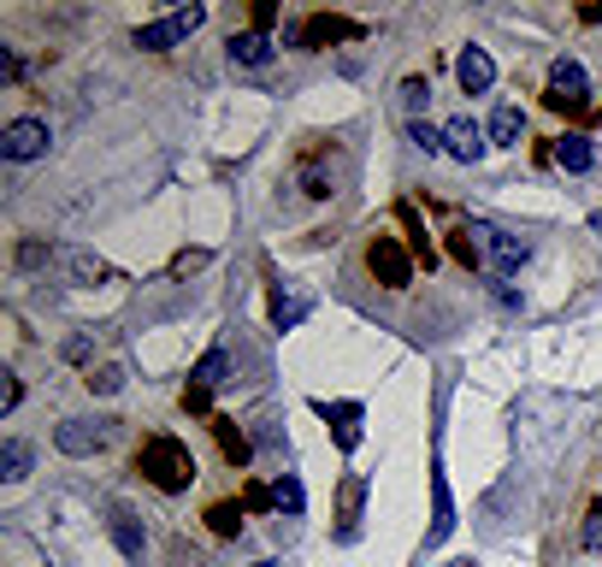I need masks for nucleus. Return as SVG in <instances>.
<instances>
[{
    "mask_svg": "<svg viewBox=\"0 0 602 567\" xmlns=\"http://www.w3.org/2000/svg\"><path fill=\"white\" fill-rule=\"evenodd\" d=\"M455 255H461L467 267H484V272H496V279H514V272H520L526 260H532V243L508 237L503 225L473 220L467 231H455Z\"/></svg>",
    "mask_w": 602,
    "mask_h": 567,
    "instance_id": "nucleus-1",
    "label": "nucleus"
},
{
    "mask_svg": "<svg viewBox=\"0 0 602 567\" xmlns=\"http://www.w3.org/2000/svg\"><path fill=\"white\" fill-rule=\"evenodd\" d=\"M137 473L149 479L154 491H166V497H178V491L196 485V456H189L184 438H149L137 449Z\"/></svg>",
    "mask_w": 602,
    "mask_h": 567,
    "instance_id": "nucleus-2",
    "label": "nucleus"
},
{
    "mask_svg": "<svg viewBox=\"0 0 602 567\" xmlns=\"http://www.w3.org/2000/svg\"><path fill=\"white\" fill-rule=\"evenodd\" d=\"M208 24V7H178V12H166V19H154V24H137V48H149V54H166V48H178V42H189Z\"/></svg>",
    "mask_w": 602,
    "mask_h": 567,
    "instance_id": "nucleus-3",
    "label": "nucleus"
},
{
    "mask_svg": "<svg viewBox=\"0 0 602 567\" xmlns=\"http://www.w3.org/2000/svg\"><path fill=\"white\" fill-rule=\"evenodd\" d=\"M48 125L42 119H12L7 130H0V160H12V166H31V160L48 154Z\"/></svg>",
    "mask_w": 602,
    "mask_h": 567,
    "instance_id": "nucleus-4",
    "label": "nucleus"
},
{
    "mask_svg": "<svg viewBox=\"0 0 602 567\" xmlns=\"http://www.w3.org/2000/svg\"><path fill=\"white\" fill-rule=\"evenodd\" d=\"M585 101H591V78H585V66L573 60V54H562V60L550 66V107L579 113Z\"/></svg>",
    "mask_w": 602,
    "mask_h": 567,
    "instance_id": "nucleus-5",
    "label": "nucleus"
},
{
    "mask_svg": "<svg viewBox=\"0 0 602 567\" xmlns=\"http://www.w3.org/2000/svg\"><path fill=\"white\" fill-rule=\"evenodd\" d=\"M107 438H113V420H60V426H54L60 456H101Z\"/></svg>",
    "mask_w": 602,
    "mask_h": 567,
    "instance_id": "nucleus-6",
    "label": "nucleus"
},
{
    "mask_svg": "<svg viewBox=\"0 0 602 567\" xmlns=\"http://www.w3.org/2000/svg\"><path fill=\"white\" fill-rule=\"evenodd\" d=\"M355 36H361L355 19H326V12H319V19H302V24H290V31H284L290 48H326V42H355Z\"/></svg>",
    "mask_w": 602,
    "mask_h": 567,
    "instance_id": "nucleus-7",
    "label": "nucleus"
},
{
    "mask_svg": "<svg viewBox=\"0 0 602 567\" xmlns=\"http://www.w3.org/2000/svg\"><path fill=\"white\" fill-rule=\"evenodd\" d=\"M225 373H231V361H225V349H208L201 355V367L189 373V390H184V409L189 414H208V402H213V390L225 385Z\"/></svg>",
    "mask_w": 602,
    "mask_h": 567,
    "instance_id": "nucleus-8",
    "label": "nucleus"
},
{
    "mask_svg": "<svg viewBox=\"0 0 602 567\" xmlns=\"http://www.w3.org/2000/svg\"><path fill=\"white\" fill-rule=\"evenodd\" d=\"M314 414L331 426L337 449H343V456H355V449H361V420H366L361 402H326V397H319V402H314Z\"/></svg>",
    "mask_w": 602,
    "mask_h": 567,
    "instance_id": "nucleus-9",
    "label": "nucleus"
},
{
    "mask_svg": "<svg viewBox=\"0 0 602 567\" xmlns=\"http://www.w3.org/2000/svg\"><path fill=\"white\" fill-rule=\"evenodd\" d=\"M361 508H366V479L349 473L337 485V544H355L361 538Z\"/></svg>",
    "mask_w": 602,
    "mask_h": 567,
    "instance_id": "nucleus-10",
    "label": "nucleus"
},
{
    "mask_svg": "<svg viewBox=\"0 0 602 567\" xmlns=\"http://www.w3.org/2000/svg\"><path fill=\"white\" fill-rule=\"evenodd\" d=\"M484 137H491L484 125H473V119H449V125H444V154L461 160V166H479L484 149H491Z\"/></svg>",
    "mask_w": 602,
    "mask_h": 567,
    "instance_id": "nucleus-11",
    "label": "nucleus"
},
{
    "mask_svg": "<svg viewBox=\"0 0 602 567\" xmlns=\"http://www.w3.org/2000/svg\"><path fill=\"white\" fill-rule=\"evenodd\" d=\"M366 267H373V279H385L390 290H402L408 279H414V267H408V255H402V243H396V237H373Z\"/></svg>",
    "mask_w": 602,
    "mask_h": 567,
    "instance_id": "nucleus-12",
    "label": "nucleus"
},
{
    "mask_svg": "<svg viewBox=\"0 0 602 567\" xmlns=\"http://www.w3.org/2000/svg\"><path fill=\"white\" fill-rule=\"evenodd\" d=\"M449 532H455V497H449L444 468H432V532H425V550L449 544Z\"/></svg>",
    "mask_w": 602,
    "mask_h": 567,
    "instance_id": "nucleus-13",
    "label": "nucleus"
},
{
    "mask_svg": "<svg viewBox=\"0 0 602 567\" xmlns=\"http://www.w3.org/2000/svg\"><path fill=\"white\" fill-rule=\"evenodd\" d=\"M455 83H461L467 95H484L496 83V60L484 48H461V60H455Z\"/></svg>",
    "mask_w": 602,
    "mask_h": 567,
    "instance_id": "nucleus-14",
    "label": "nucleus"
},
{
    "mask_svg": "<svg viewBox=\"0 0 602 567\" xmlns=\"http://www.w3.org/2000/svg\"><path fill=\"white\" fill-rule=\"evenodd\" d=\"M307 314H314V296H307V290H296V284H278V290H272V326H278V331L302 326Z\"/></svg>",
    "mask_w": 602,
    "mask_h": 567,
    "instance_id": "nucleus-15",
    "label": "nucleus"
},
{
    "mask_svg": "<svg viewBox=\"0 0 602 567\" xmlns=\"http://www.w3.org/2000/svg\"><path fill=\"white\" fill-rule=\"evenodd\" d=\"M231 48V66H248V71H260V66H272V36H260V31H243V36H231L225 42Z\"/></svg>",
    "mask_w": 602,
    "mask_h": 567,
    "instance_id": "nucleus-16",
    "label": "nucleus"
},
{
    "mask_svg": "<svg viewBox=\"0 0 602 567\" xmlns=\"http://www.w3.org/2000/svg\"><path fill=\"white\" fill-rule=\"evenodd\" d=\"M555 166H562V172H591L597 166L591 137H562V142H555Z\"/></svg>",
    "mask_w": 602,
    "mask_h": 567,
    "instance_id": "nucleus-17",
    "label": "nucleus"
},
{
    "mask_svg": "<svg viewBox=\"0 0 602 567\" xmlns=\"http://www.w3.org/2000/svg\"><path fill=\"white\" fill-rule=\"evenodd\" d=\"M60 260H66V279H71V284H95V279H113V267H107V260H95V255H83V249H66Z\"/></svg>",
    "mask_w": 602,
    "mask_h": 567,
    "instance_id": "nucleus-18",
    "label": "nucleus"
},
{
    "mask_svg": "<svg viewBox=\"0 0 602 567\" xmlns=\"http://www.w3.org/2000/svg\"><path fill=\"white\" fill-rule=\"evenodd\" d=\"M0 479H7V485L31 479V444H24V438H7V444H0Z\"/></svg>",
    "mask_w": 602,
    "mask_h": 567,
    "instance_id": "nucleus-19",
    "label": "nucleus"
},
{
    "mask_svg": "<svg viewBox=\"0 0 602 567\" xmlns=\"http://www.w3.org/2000/svg\"><path fill=\"white\" fill-rule=\"evenodd\" d=\"M520 130H526L520 107H496L491 113V142H496V149H520Z\"/></svg>",
    "mask_w": 602,
    "mask_h": 567,
    "instance_id": "nucleus-20",
    "label": "nucleus"
},
{
    "mask_svg": "<svg viewBox=\"0 0 602 567\" xmlns=\"http://www.w3.org/2000/svg\"><path fill=\"white\" fill-rule=\"evenodd\" d=\"M107 527H113V538H119V550H125V556L137 562V556H142V532H137V515L113 503V520H107Z\"/></svg>",
    "mask_w": 602,
    "mask_h": 567,
    "instance_id": "nucleus-21",
    "label": "nucleus"
},
{
    "mask_svg": "<svg viewBox=\"0 0 602 567\" xmlns=\"http://www.w3.org/2000/svg\"><path fill=\"white\" fill-rule=\"evenodd\" d=\"M302 479L296 473H278V485H272V508H278V515H302Z\"/></svg>",
    "mask_w": 602,
    "mask_h": 567,
    "instance_id": "nucleus-22",
    "label": "nucleus"
},
{
    "mask_svg": "<svg viewBox=\"0 0 602 567\" xmlns=\"http://www.w3.org/2000/svg\"><path fill=\"white\" fill-rule=\"evenodd\" d=\"M213 432H219V449H225V461H248V438L237 432V420H213Z\"/></svg>",
    "mask_w": 602,
    "mask_h": 567,
    "instance_id": "nucleus-23",
    "label": "nucleus"
},
{
    "mask_svg": "<svg viewBox=\"0 0 602 567\" xmlns=\"http://www.w3.org/2000/svg\"><path fill=\"white\" fill-rule=\"evenodd\" d=\"M408 142H414L420 154H444V130H432L425 119H408Z\"/></svg>",
    "mask_w": 602,
    "mask_h": 567,
    "instance_id": "nucleus-24",
    "label": "nucleus"
},
{
    "mask_svg": "<svg viewBox=\"0 0 602 567\" xmlns=\"http://www.w3.org/2000/svg\"><path fill=\"white\" fill-rule=\"evenodd\" d=\"M83 385H90L95 397H119V390H125V367H101V373L83 378Z\"/></svg>",
    "mask_w": 602,
    "mask_h": 567,
    "instance_id": "nucleus-25",
    "label": "nucleus"
},
{
    "mask_svg": "<svg viewBox=\"0 0 602 567\" xmlns=\"http://www.w3.org/2000/svg\"><path fill=\"white\" fill-rule=\"evenodd\" d=\"M585 550H597V556H602V503L585 515Z\"/></svg>",
    "mask_w": 602,
    "mask_h": 567,
    "instance_id": "nucleus-26",
    "label": "nucleus"
},
{
    "mask_svg": "<svg viewBox=\"0 0 602 567\" xmlns=\"http://www.w3.org/2000/svg\"><path fill=\"white\" fill-rule=\"evenodd\" d=\"M213 527L225 532V538H237L243 532V508H213Z\"/></svg>",
    "mask_w": 602,
    "mask_h": 567,
    "instance_id": "nucleus-27",
    "label": "nucleus"
},
{
    "mask_svg": "<svg viewBox=\"0 0 602 567\" xmlns=\"http://www.w3.org/2000/svg\"><path fill=\"white\" fill-rule=\"evenodd\" d=\"M425 95H432V90H425V83H420V78H408V83H402V101H408V113H414V119H420V107H425Z\"/></svg>",
    "mask_w": 602,
    "mask_h": 567,
    "instance_id": "nucleus-28",
    "label": "nucleus"
},
{
    "mask_svg": "<svg viewBox=\"0 0 602 567\" xmlns=\"http://www.w3.org/2000/svg\"><path fill=\"white\" fill-rule=\"evenodd\" d=\"M19 397H24V385L7 373V385H0V414H12V409H19Z\"/></svg>",
    "mask_w": 602,
    "mask_h": 567,
    "instance_id": "nucleus-29",
    "label": "nucleus"
},
{
    "mask_svg": "<svg viewBox=\"0 0 602 567\" xmlns=\"http://www.w3.org/2000/svg\"><path fill=\"white\" fill-rule=\"evenodd\" d=\"M0 78H7V83H19V78H24V60H19L12 48H0Z\"/></svg>",
    "mask_w": 602,
    "mask_h": 567,
    "instance_id": "nucleus-30",
    "label": "nucleus"
},
{
    "mask_svg": "<svg viewBox=\"0 0 602 567\" xmlns=\"http://www.w3.org/2000/svg\"><path fill=\"white\" fill-rule=\"evenodd\" d=\"M196 267H208V249H189V255H178V272H196Z\"/></svg>",
    "mask_w": 602,
    "mask_h": 567,
    "instance_id": "nucleus-31",
    "label": "nucleus"
},
{
    "mask_svg": "<svg viewBox=\"0 0 602 567\" xmlns=\"http://www.w3.org/2000/svg\"><path fill=\"white\" fill-rule=\"evenodd\" d=\"M591 225H597V231H602V208H597V213H591Z\"/></svg>",
    "mask_w": 602,
    "mask_h": 567,
    "instance_id": "nucleus-32",
    "label": "nucleus"
},
{
    "mask_svg": "<svg viewBox=\"0 0 602 567\" xmlns=\"http://www.w3.org/2000/svg\"><path fill=\"white\" fill-rule=\"evenodd\" d=\"M255 567H284V562H255Z\"/></svg>",
    "mask_w": 602,
    "mask_h": 567,
    "instance_id": "nucleus-33",
    "label": "nucleus"
},
{
    "mask_svg": "<svg viewBox=\"0 0 602 567\" xmlns=\"http://www.w3.org/2000/svg\"><path fill=\"white\" fill-rule=\"evenodd\" d=\"M449 567H473V562H449Z\"/></svg>",
    "mask_w": 602,
    "mask_h": 567,
    "instance_id": "nucleus-34",
    "label": "nucleus"
}]
</instances>
